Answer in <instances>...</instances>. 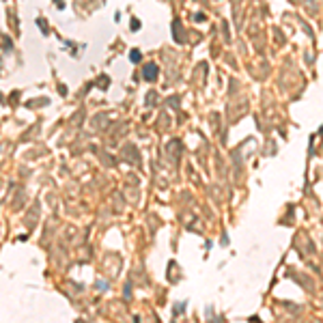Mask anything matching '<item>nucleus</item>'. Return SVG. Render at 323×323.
Instances as JSON below:
<instances>
[{"instance_id":"f257e3e1","label":"nucleus","mask_w":323,"mask_h":323,"mask_svg":"<svg viewBox=\"0 0 323 323\" xmlns=\"http://www.w3.org/2000/svg\"><path fill=\"white\" fill-rule=\"evenodd\" d=\"M144 73H147V78H151L153 73H155V69H151V67H147V71H144Z\"/></svg>"}]
</instances>
